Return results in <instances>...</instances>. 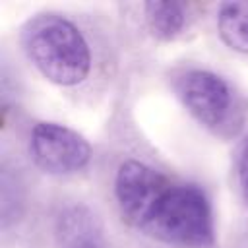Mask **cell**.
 Here are the masks:
<instances>
[{"label":"cell","mask_w":248,"mask_h":248,"mask_svg":"<svg viewBox=\"0 0 248 248\" xmlns=\"http://www.w3.org/2000/svg\"><path fill=\"white\" fill-rule=\"evenodd\" d=\"M114 196L122 219L136 231L184 248L213 242V217L203 190L128 159L118 167Z\"/></svg>","instance_id":"6da1fadb"},{"label":"cell","mask_w":248,"mask_h":248,"mask_svg":"<svg viewBox=\"0 0 248 248\" xmlns=\"http://www.w3.org/2000/svg\"><path fill=\"white\" fill-rule=\"evenodd\" d=\"M21 45L33 66L56 85H76L89 74V46L79 29L62 16L31 17L21 29Z\"/></svg>","instance_id":"7a4b0ae2"},{"label":"cell","mask_w":248,"mask_h":248,"mask_svg":"<svg viewBox=\"0 0 248 248\" xmlns=\"http://www.w3.org/2000/svg\"><path fill=\"white\" fill-rule=\"evenodd\" d=\"M29 153L41 170L48 174H70L87 165L91 147L83 136L66 126L39 122L31 130Z\"/></svg>","instance_id":"3957f363"},{"label":"cell","mask_w":248,"mask_h":248,"mask_svg":"<svg viewBox=\"0 0 248 248\" xmlns=\"http://www.w3.org/2000/svg\"><path fill=\"white\" fill-rule=\"evenodd\" d=\"M178 95L188 112L207 128L221 126L231 112V89L215 74L190 70L178 79Z\"/></svg>","instance_id":"277c9868"},{"label":"cell","mask_w":248,"mask_h":248,"mask_svg":"<svg viewBox=\"0 0 248 248\" xmlns=\"http://www.w3.org/2000/svg\"><path fill=\"white\" fill-rule=\"evenodd\" d=\"M56 234L64 248H101L103 244L101 227L95 215L81 205L68 207L60 213Z\"/></svg>","instance_id":"5b68a950"},{"label":"cell","mask_w":248,"mask_h":248,"mask_svg":"<svg viewBox=\"0 0 248 248\" xmlns=\"http://www.w3.org/2000/svg\"><path fill=\"white\" fill-rule=\"evenodd\" d=\"M219 35L232 50L248 52V2H225L217 16Z\"/></svg>","instance_id":"8992f818"},{"label":"cell","mask_w":248,"mask_h":248,"mask_svg":"<svg viewBox=\"0 0 248 248\" xmlns=\"http://www.w3.org/2000/svg\"><path fill=\"white\" fill-rule=\"evenodd\" d=\"M145 19L149 31L157 39L170 41L182 31L186 23V8L180 2H147Z\"/></svg>","instance_id":"52a82bcc"},{"label":"cell","mask_w":248,"mask_h":248,"mask_svg":"<svg viewBox=\"0 0 248 248\" xmlns=\"http://www.w3.org/2000/svg\"><path fill=\"white\" fill-rule=\"evenodd\" d=\"M236 172H238V186H240L242 198L248 205V138L240 145L238 159H236Z\"/></svg>","instance_id":"ba28073f"}]
</instances>
